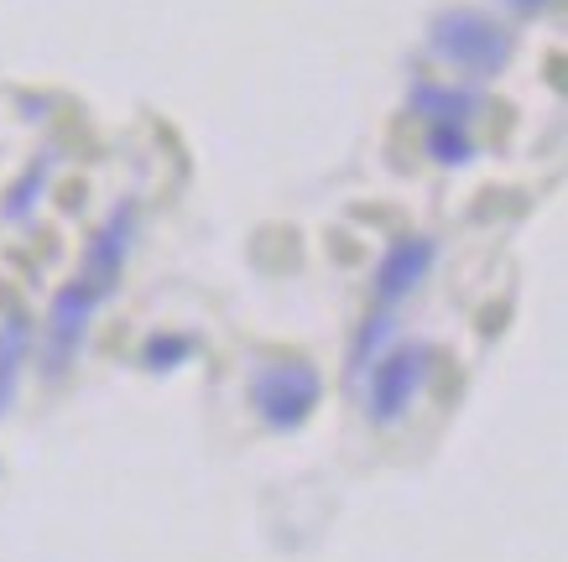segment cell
Here are the masks:
<instances>
[{"mask_svg":"<svg viewBox=\"0 0 568 562\" xmlns=\"http://www.w3.org/2000/svg\"><path fill=\"white\" fill-rule=\"evenodd\" d=\"M517 11H542V6H552V0H511Z\"/></svg>","mask_w":568,"mask_h":562,"instance_id":"8","label":"cell"},{"mask_svg":"<svg viewBox=\"0 0 568 562\" xmlns=\"http://www.w3.org/2000/svg\"><path fill=\"white\" fill-rule=\"evenodd\" d=\"M428 260H433L428 239H402V245H392L376 272V297L381 303H396L402 292H413L417 282H423V272H428Z\"/></svg>","mask_w":568,"mask_h":562,"instance_id":"5","label":"cell"},{"mask_svg":"<svg viewBox=\"0 0 568 562\" xmlns=\"http://www.w3.org/2000/svg\"><path fill=\"white\" fill-rule=\"evenodd\" d=\"M131 208H121L115 219L104 224V235L94 239V251H89L84 260V276L73 282L63 297H58V307H52V370H63V359H69V349L79 344V334H84V318L94 313V303H104L110 297V287H115V276H121V260H125V245H131Z\"/></svg>","mask_w":568,"mask_h":562,"instance_id":"1","label":"cell"},{"mask_svg":"<svg viewBox=\"0 0 568 562\" xmlns=\"http://www.w3.org/2000/svg\"><path fill=\"white\" fill-rule=\"evenodd\" d=\"M428 359H433V349L413 344V349H396L386 365H376V380H371V411H376V422H396L407 411L417 380L428 370Z\"/></svg>","mask_w":568,"mask_h":562,"instance_id":"4","label":"cell"},{"mask_svg":"<svg viewBox=\"0 0 568 562\" xmlns=\"http://www.w3.org/2000/svg\"><path fill=\"white\" fill-rule=\"evenodd\" d=\"M433 152L444 156V162H465L469 156V141L459 131H448V125H433Z\"/></svg>","mask_w":568,"mask_h":562,"instance_id":"7","label":"cell"},{"mask_svg":"<svg viewBox=\"0 0 568 562\" xmlns=\"http://www.w3.org/2000/svg\"><path fill=\"white\" fill-rule=\"evenodd\" d=\"M433 42H438V52H444L448 63H459V69H469V73H496L500 63H506V52H511L506 32H500L496 21H485L480 11H454V17H444L438 32H433Z\"/></svg>","mask_w":568,"mask_h":562,"instance_id":"2","label":"cell"},{"mask_svg":"<svg viewBox=\"0 0 568 562\" xmlns=\"http://www.w3.org/2000/svg\"><path fill=\"white\" fill-rule=\"evenodd\" d=\"M256 407L272 427H297L318 407V375L313 365L293 359V365H272L256 375Z\"/></svg>","mask_w":568,"mask_h":562,"instance_id":"3","label":"cell"},{"mask_svg":"<svg viewBox=\"0 0 568 562\" xmlns=\"http://www.w3.org/2000/svg\"><path fill=\"white\" fill-rule=\"evenodd\" d=\"M21 349H27V318H21V313H11V324L0 328V411L11 407V391H17Z\"/></svg>","mask_w":568,"mask_h":562,"instance_id":"6","label":"cell"}]
</instances>
